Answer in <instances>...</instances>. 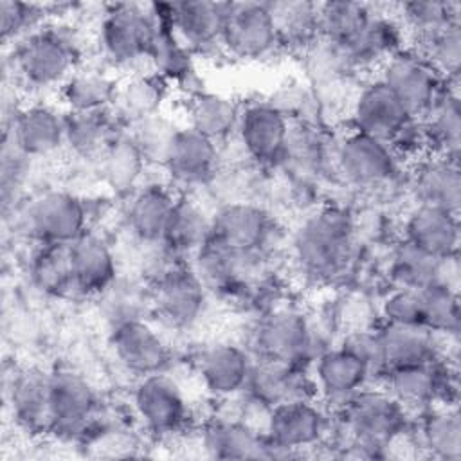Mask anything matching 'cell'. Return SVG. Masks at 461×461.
<instances>
[{"label": "cell", "instance_id": "6da1fadb", "mask_svg": "<svg viewBox=\"0 0 461 461\" xmlns=\"http://www.w3.org/2000/svg\"><path fill=\"white\" fill-rule=\"evenodd\" d=\"M85 45L74 23L63 18H50L13 43V76L23 88L58 92L67 77L85 63Z\"/></svg>", "mask_w": 461, "mask_h": 461}, {"label": "cell", "instance_id": "7a4b0ae2", "mask_svg": "<svg viewBox=\"0 0 461 461\" xmlns=\"http://www.w3.org/2000/svg\"><path fill=\"white\" fill-rule=\"evenodd\" d=\"M337 443L360 450V456H376V450L405 432L407 411L380 385H366L339 411Z\"/></svg>", "mask_w": 461, "mask_h": 461}, {"label": "cell", "instance_id": "3957f363", "mask_svg": "<svg viewBox=\"0 0 461 461\" xmlns=\"http://www.w3.org/2000/svg\"><path fill=\"white\" fill-rule=\"evenodd\" d=\"M153 32L151 4L117 2L103 5L95 27L101 63L110 70H126L128 74L149 68Z\"/></svg>", "mask_w": 461, "mask_h": 461}, {"label": "cell", "instance_id": "277c9868", "mask_svg": "<svg viewBox=\"0 0 461 461\" xmlns=\"http://www.w3.org/2000/svg\"><path fill=\"white\" fill-rule=\"evenodd\" d=\"M355 220L340 205H321L312 211L294 234V256L299 267L315 277L339 274L351 258Z\"/></svg>", "mask_w": 461, "mask_h": 461}, {"label": "cell", "instance_id": "5b68a950", "mask_svg": "<svg viewBox=\"0 0 461 461\" xmlns=\"http://www.w3.org/2000/svg\"><path fill=\"white\" fill-rule=\"evenodd\" d=\"M22 223L34 243L70 245L90 230V211L86 200L79 194L49 189L29 202Z\"/></svg>", "mask_w": 461, "mask_h": 461}, {"label": "cell", "instance_id": "8992f818", "mask_svg": "<svg viewBox=\"0 0 461 461\" xmlns=\"http://www.w3.org/2000/svg\"><path fill=\"white\" fill-rule=\"evenodd\" d=\"M148 286L151 315L171 330H189L205 313L209 290L191 261L171 265Z\"/></svg>", "mask_w": 461, "mask_h": 461}, {"label": "cell", "instance_id": "52a82bcc", "mask_svg": "<svg viewBox=\"0 0 461 461\" xmlns=\"http://www.w3.org/2000/svg\"><path fill=\"white\" fill-rule=\"evenodd\" d=\"M99 409V394L83 375L72 369L50 371V436L61 441L86 439Z\"/></svg>", "mask_w": 461, "mask_h": 461}, {"label": "cell", "instance_id": "ba28073f", "mask_svg": "<svg viewBox=\"0 0 461 461\" xmlns=\"http://www.w3.org/2000/svg\"><path fill=\"white\" fill-rule=\"evenodd\" d=\"M131 409L146 432L169 438L182 432L191 420L187 396L176 378L166 371L137 378Z\"/></svg>", "mask_w": 461, "mask_h": 461}, {"label": "cell", "instance_id": "9c48e42d", "mask_svg": "<svg viewBox=\"0 0 461 461\" xmlns=\"http://www.w3.org/2000/svg\"><path fill=\"white\" fill-rule=\"evenodd\" d=\"M254 358H274L306 366L313 360V330L308 317L294 306L268 310L252 330Z\"/></svg>", "mask_w": 461, "mask_h": 461}, {"label": "cell", "instance_id": "30bf717a", "mask_svg": "<svg viewBox=\"0 0 461 461\" xmlns=\"http://www.w3.org/2000/svg\"><path fill=\"white\" fill-rule=\"evenodd\" d=\"M376 77L416 117L425 115L445 86L454 83L447 81L423 54L409 45L389 56L378 67Z\"/></svg>", "mask_w": 461, "mask_h": 461}, {"label": "cell", "instance_id": "8fae6325", "mask_svg": "<svg viewBox=\"0 0 461 461\" xmlns=\"http://www.w3.org/2000/svg\"><path fill=\"white\" fill-rule=\"evenodd\" d=\"M279 40L267 2H227L221 52L241 61H259L276 54Z\"/></svg>", "mask_w": 461, "mask_h": 461}, {"label": "cell", "instance_id": "7c38bea8", "mask_svg": "<svg viewBox=\"0 0 461 461\" xmlns=\"http://www.w3.org/2000/svg\"><path fill=\"white\" fill-rule=\"evenodd\" d=\"M330 432V418L317 400L279 403L270 409L265 436L274 448V457H292L319 447Z\"/></svg>", "mask_w": 461, "mask_h": 461}, {"label": "cell", "instance_id": "4fadbf2b", "mask_svg": "<svg viewBox=\"0 0 461 461\" xmlns=\"http://www.w3.org/2000/svg\"><path fill=\"white\" fill-rule=\"evenodd\" d=\"M108 344L115 360L137 378L166 371L173 360L169 342L148 319L110 326Z\"/></svg>", "mask_w": 461, "mask_h": 461}, {"label": "cell", "instance_id": "5bb4252c", "mask_svg": "<svg viewBox=\"0 0 461 461\" xmlns=\"http://www.w3.org/2000/svg\"><path fill=\"white\" fill-rule=\"evenodd\" d=\"M274 234L270 212L250 200H227L211 212V241L243 252H265Z\"/></svg>", "mask_w": 461, "mask_h": 461}, {"label": "cell", "instance_id": "9a60e30c", "mask_svg": "<svg viewBox=\"0 0 461 461\" xmlns=\"http://www.w3.org/2000/svg\"><path fill=\"white\" fill-rule=\"evenodd\" d=\"M335 164L346 182L378 187L396 176L402 162L385 140L349 130L335 148Z\"/></svg>", "mask_w": 461, "mask_h": 461}, {"label": "cell", "instance_id": "2e32d148", "mask_svg": "<svg viewBox=\"0 0 461 461\" xmlns=\"http://www.w3.org/2000/svg\"><path fill=\"white\" fill-rule=\"evenodd\" d=\"M290 121L268 101L241 104L234 137L245 157L256 166L268 167L281 162Z\"/></svg>", "mask_w": 461, "mask_h": 461}, {"label": "cell", "instance_id": "e0dca14e", "mask_svg": "<svg viewBox=\"0 0 461 461\" xmlns=\"http://www.w3.org/2000/svg\"><path fill=\"white\" fill-rule=\"evenodd\" d=\"M4 139L29 158L50 157L65 148V110L43 101L20 106L5 121Z\"/></svg>", "mask_w": 461, "mask_h": 461}, {"label": "cell", "instance_id": "ac0fdd59", "mask_svg": "<svg viewBox=\"0 0 461 461\" xmlns=\"http://www.w3.org/2000/svg\"><path fill=\"white\" fill-rule=\"evenodd\" d=\"M155 32L149 50V68L185 97L203 90L194 67V54L180 41L169 20V4H151Z\"/></svg>", "mask_w": 461, "mask_h": 461}, {"label": "cell", "instance_id": "d6986e66", "mask_svg": "<svg viewBox=\"0 0 461 461\" xmlns=\"http://www.w3.org/2000/svg\"><path fill=\"white\" fill-rule=\"evenodd\" d=\"M265 252H243L207 241L193 258L191 267L209 292L240 294L247 290L261 270Z\"/></svg>", "mask_w": 461, "mask_h": 461}, {"label": "cell", "instance_id": "ffe728a7", "mask_svg": "<svg viewBox=\"0 0 461 461\" xmlns=\"http://www.w3.org/2000/svg\"><path fill=\"white\" fill-rule=\"evenodd\" d=\"M252 362L254 357L245 346L218 340L196 355V373L211 396L229 400L245 393Z\"/></svg>", "mask_w": 461, "mask_h": 461}, {"label": "cell", "instance_id": "44dd1931", "mask_svg": "<svg viewBox=\"0 0 461 461\" xmlns=\"http://www.w3.org/2000/svg\"><path fill=\"white\" fill-rule=\"evenodd\" d=\"M245 393L270 409L286 402L319 398L313 375L306 366L274 358H254Z\"/></svg>", "mask_w": 461, "mask_h": 461}, {"label": "cell", "instance_id": "7402d4cb", "mask_svg": "<svg viewBox=\"0 0 461 461\" xmlns=\"http://www.w3.org/2000/svg\"><path fill=\"white\" fill-rule=\"evenodd\" d=\"M220 148L189 126H180L162 164L171 185L198 187L216 176Z\"/></svg>", "mask_w": 461, "mask_h": 461}, {"label": "cell", "instance_id": "603a6c76", "mask_svg": "<svg viewBox=\"0 0 461 461\" xmlns=\"http://www.w3.org/2000/svg\"><path fill=\"white\" fill-rule=\"evenodd\" d=\"M411 117L402 101L378 77L362 85L351 99V130L385 142H389Z\"/></svg>", "mask_w": 461, "mask_h": 461}, {"label": "cell", "instance_id": "cb8c5ba5", "mask_svg": "<svg viewBox=\"0 0 461 461\" xmlns=\"http://www.w3.org/2000/svg\"><path fill=\"white\" fill-rule=\"evenodd\" d=\"M68 252L77 297H99L119 277L115 252L103 234L86 230L68 245Z\"/></svg>", "mask_w": 461, "mask_h": 461}, {"label": "cell", "instance_id": "d4e9b609", "mask_svg": "<svg viewBox=\"0 0 461 461\" xmlns=\"http://www.w3.org/2000/svg\"><path fill=\"white\" fill-rule=\"evenodd\" d=\"M176 196L171 184L155 180H146L128 194L122 216L131 238L140 245L160 243Z\"/></svg>", "mask_w": 461, "mask_h": 461}, {"label": "cell", "instance_id": "484cf974", "mask_svg": "<svg viewBox=\"0 0 461 461\" xmlns=\"http://www.w3.org/2000/svg\"><path fill=\"white\" fill-rule=\"evenodd\" d=\"M200 443L216 459H272L274 448L265 432L236 416H212L200 432Z\"/></svg>", "mask_w": 461, "mask_h": 461}, {"label": "cell", "instance_id": "4316f807", "mask_svg": "<svg viewBox=\"0 0 461 461\" xmlns=\"http://www.w3.org/2000/svg\"><path fill=\"white\" fill-rule=\"evenodd\" d=\"M227 2H169V20L180 41L194 54L221 50V29Z\"/></svg>", "mask_w": 461, "mask_h": 461}, {"label": "cell", "instance_id": "83f0119b", "mask_svg": "<svg viewBox=\"0 0 461 461\" xmlns=\"http://www.w3.org/2000/svg\"><path fill=\"white\" fill-rule=\"evenodd\" d=\"M313 380L319 396L339 411L353 394L371 385L367 367L344 348H330L313 358Z\"/></svg>", "mask_w": 461, "mask_h": 461}, {"label": "cell", "instance_id": "f1b7e54d", "mask_svg": "<svg viewBox=\"0 0 461 461\" xmlns=\"http://www.w3.org/2000/svg\"><path fill=\"white\" fill-rule=\"evenodd\" d=\"M459 214L441 207L414 203L403 216V240L436 258L459 254Z\"/></svg>", "mask_w": 461, "mask_h": 461}, {"label": "cell", "instance_id": "f546056e", "mask_svg": "<svg viewBox=\"0 0 461 461\" xmlns=\"http://www.w3.org/2000/svg\"><path fill=\"white\" fill-rule=\"evenodd\" d=\"M409 185L414 196V203H427L459 214V162L448 160L439 155H427L412 164Z\"/></svg>", "mask_w": 461, "mask_h": 461}, {"label": "cell", "instance_id": "4dcf8cb0", "mask_svg": "<svg viewBox=\"0 0 461 461\" xmlns=\"http://www.w3.org/2000/svg\"><path fill=\"white\" fill-rule=\"evenodd\" d=\"M14 421L31 434H49L50 427V371L18 369L9 389Z\"/></svg>", "mask_w": 461, "mask_h": 461}, {"label": "cell", "instance_id": "1f68e13d", "mask_svg": "<svg viewBox=\"0 0 461 461\" xmlns=\"http://www.w3.org/2000/svg\"><path fill=\"white\" fill-rule=\"evenodd\" d=\"M119 81L103 63H81L59 86L58 97L65 112H106L115 103Z\"/></svg>", "mask_w": 461, "mask_h": 461}, {"label": "cell", "instance_id": "d6a6232c", "mask_svg": "<svg viewBox=\"0 0 461 461\" xmlns=\"http://www.w3.org/2000/svg\"><path fill=\"white\" fill-rule=\"evenodd\" d=\"M376 333L380 339L385 369L439 358L443 335L430 331L423 324L382 322Z\"/></svg>", "mask_w": 461, "mask_h": 461}, {"label": "cell", "instance_id": "836d02e7", "mask_svg": "<svg viewBox=\"0 0 461 461\" xmlns=\"http://www.w3.org/2000/svg\"><path fill=\"white\" fill-rule=\"evenodd\" d=\"M171 90L169 83L151 68L131 72L119 81L112 110L122 126L128 128L144 117L162 112Z\"/></svg>", "mask_w": 461, "mask_h": 461}, {"label": "cell", "instance_id": "e575fe53", "mask_svg": "<svg viewBox=\"0 0 461 461\" xmlns=\"http://www.w3.org/2000/svg\"><path fill=\"white\" fill-rule=\"evenodd\" d=\"M126 128L106 112H65V149L81 160H99L110 142Z\"/></svg>", "mask_w": 461, "mask_h": 461}, {"label": "cell", "instance_id": "d590c367", "mask_svg": "<svg viewBox=\"0 0 461 461\" xmlns=\"http://www.w3.org/2000/svg\"><path fill=\"white\" fill-rule=\"evenodd\" d=\"M209 238L211 212H207L191 194L178 193L160 243L175 256L191 261Z\"/></svg>", "mask_w": 461, "mask_h": 461}, {"label": "cell", "instance_id": "8d00e7d4", "mask_svg": "<svg viewBox=\"0 0 461 461\" xmlns=\"http://www.w3.org/2000/svg\"><path fill=\"white\" fill-rule=\"evenodd\" d=\"M241 104L236 99L211 90H200L185 97V126L216 144L234 137Z\"/></svg>", "mask_w": 461, "mask_h": 461}, {"label": "cell", "instance_id": "74e56055", "mask_svg": "<svg viewBox=\"0 0 461 461\" xmlns=\"http://www.w3.org/2000/svg\"><path fill=\"white\" fill-rule=\"evenodd\" d=\"M149 164L128 137L126 130L117 135L97 160V171L103 184L122 198L131 194L146 182V169Z\"/></svg>", "mask_w": 461, "mask_h": 461}, {"label": "cell", "instance_id": "f35d334b", "mask_svg": "<svg viewBox=\"0 0 461 461\" xmlns=\"http://www.w3.org/2000/svg\"><path fill=\"white\" fill-rule=\"evenodd\" d=\"M457 85L459 81L448 83L427 113L421 115L430 139L432 155L454 162H459L461 153V101Z\"/></svg>", "mask_w": 461, "mask_h": 461}, {"label": "cell", "instance_id": "ab89813d", "mask_svg": "<svg viewBox=\"0 0 461 461\" xmlns=\"http://www.w3.org/2000/svg\"><path fill=\"white\" fill-rule=\"evenodd\" d=\"M267 5L281 50L306 52L319 40V2L283 0L267 2Z\"/></svg>", "mask_w": 461, "mask_h": 461}, {"label": "cell", "instance_id": "60d3db41", "mask_svg": "<svg viewBox=\"0 0 461 461\" xmlns=\"http://www.w3.org/2000/svg\"><path fill=\"white\" fill-rule=\"evenodd\" d=\"M36 245L29 258V277L34 288L49 297H77L68 245Z\"/></svg>", "mask_w": 461, "mask_h": 461}, {"label": "cell", "instance_id": "b9f144b4", "mask_svg": "<svg viewBox=\"0 0 461 461\" xmlns=\"http://www.w3.org/2000/svg\"><path fill=\"white\" fill-rule=\"evenodd\" d=\"M421 412L418 425V447H423L438 459H459L461 418L457 405H432Z\"/></svg>", "mask_w": 461, "mask_h": 461}, {"label": "cell", "instance_id": "7bdbcfd3", "mask_svg": "<svg viewBox=\"0 0 461 461\" xmlns=\"http://www.w3.org/2000/svg\"><path fill=\"white\" fill-rule=\"evenodd\" d=\"M376 5L349 0L319 4V38L344 49L353 43L371 20Z\"/></svg>", "mask_w": 461, "mask_h": 461}, {"label": "cell", "instance_id": "ee69618b", "mask_svg": "<svg viewBox=\"0 0 461 461\" xmlns=\"http://www.w3.org/2000/svg\"><path fill=\"white\" fill-rule=\"evenodd\" d=\"M461 5L457 2L416 0L396 5V18L400 20L407 45H412L452 22H461Z\"/></svg>", "mask_w": 461, "mask_h": 461}, {"label": "cell", "instance_id": "f6af8a7d", "mask_svg": "<svg viewBox=\"0 0 461 461\" xmlns=\"http://www.w3.org/2000/svg\"><path fill=\"white\" fill-rule=\"evenodd\" d=\"M439 259L403 238L396 243L389 261V274L394 286L425 288L436 283Z\"/></svg>", "mask_w": 461, "mask_h": 461}, {"label": "cell", "instance_id": "bcb514c9", "mask_svg": "<svg viewBox=\"0 0 461 461\" xmlns=\"http://www.w3.org/2000/svg\"><path fill=\"white\" fill-rule=\"evenodd\" d=\"M421 295V322L438 335L459 337L461 304L459 292L445 285L432 283L420 288Z\"/></svg>", "mask_w": 461, "mask_h": 461}, {"label": "cell", "instance_id": "7dc6e473", "mask_svg": "<svg viewBox=\"0 0 461 461\" xmlns=\"http://www.w3.org/2000/svg\"><path fill=\"white\" fill-rule=\"evenodd\" d=\"M178 128V122H175L164 112H158L130 124L126 128V133L135 142L149 166L162 167Z\"/></svg>", "mask_w": 461, "mask_h": 461}, {"label": "cell", "instance_id": "c3c4849f", "mask_svg": "<svg viewBox=\"0 0 461 461\" xmlns=\"http://www.w3.org/2000/svg\"><path fill=\"white\" fill-rule=\"evenodd\" d=\"M409 47L423 54L447 81H459L461 22H452Z\"/></svg>", "mask_w": 461, "mask_h": 461}, {"label": "cell", "instance_id": "681fc988", "mask_svg": "<svg viewBox=\"0 0 461 461\" xmlns=\"http://www.w3.org/2000/svg\"><path fill=\"white\" fill-rule=\"evenodd\" d=\"M50 11L49 5L18 2V0H2L0 2V32L5 43H16L45 22H49Z\"/></svg>", "mask_w": 461, "mask_h": 461}, {"label": "cell", "instance_id": "f907efd6", "mask_svg": "<svg viewBox=\"0 0 461 461\" xmlns=\"http://www.w3.org/2000/svg\"><path fill=\"white\" fill-rule=\"evenodd\" d=\"M346 351H349L353 357H357L369 371L371 382L382 380L385 375V362L382 355V346L376 330H353L346 333L339 344Z\"/></svg>", "mask_w": 461, "mask_h": 461}, {"label": "cell", "instance_id": "816d5d0a", "mask_svg": "<svg viewBox=\"0 0 461 461\" xmlns=\"http://www.w3.org/2000/svg\"><path fill=\"white\" fill-rule=\"evenodd\" d=\"M400 162H416L427 155H432L430 139L421 117L412 115L387 142Z\"/></svg>", "mask_w": 461, "mask_h": 461}, {"label": "cell", "instance_id": "f5cc1de1", "mask_svg": "<svg viewBox=\"0 0 461 461\" xmlns=\"http://www.w3.org/2000/svg\"><path fill=\"white\" fill-rule=\"evenodd\" d=\"M382 322L393 324H423L421 295L418 288L394 286L380 304Z\"/></svg>", "mask_w": 461, "mask_h": 461}]
</instances>
